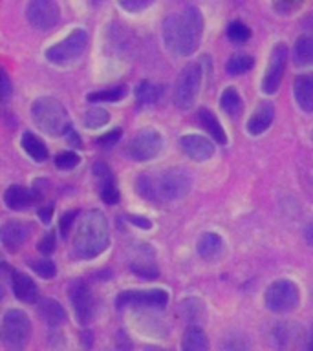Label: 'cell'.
Segmentation results:
<instances>
[{"mask_svg": "<svg viewBox=\"0 0 313 351\" xmlns=\"http://www.w3.org/2000/svg\"><path fill=\"white\" fill-rule=\"evenodd\" d=\"M11 95V82H10V77L8 73H2V101H8Z\"/></svg>", "mask_w": 313, "mask_h": 351, "instance_id": "42", "label": "cell"}, {"mask_svg": "<svg viewBox=\"0 0 313 351\" xmlns=\"http://www.w3.org/2000/svg\"><path fill=\"white\" fill-rule=\"evenodd\" d=\"M203 33L202 13L194 5L167 16L163 24V38L174 55L187 57L196 51Z\"/></svg>", "mask_w": 313, "mask_h": 351, "instance_id": "1", "label": "cell"}, {"mask_svg": "<svg viewBox=\"0 0 313 351\" xmlns=\"http://www.w3.org/2000/svg\"><path fill=\"white\" fill-rule=\"evenodd\" d=\"M121 4V8L126 11H130V13H136V11H143L147 10L152 5L154 0H117Z\"/></svg>", "mask_w": 313, "mask_h": 351, "instance_id": "37", "label": "cell"}, {"mask_svg": "<svg viewBox=\"0 0 313 351\" xmlns=\"http://www.w3.org/2000/svg\"><path fill=\"white\" fill-rule=\"evenodd\" d=\"M181 148L194 161H207L214 154L213 143L203 136H196V134H189V136L181 137Z\"/></svg>", "mask_w": 313, "mask_h": 351, "instance_id": "14", "label": "cell"}, {"mask_svg": "<svg viewBox=\"0 0 313 351\" xmlns=\"http://www.w3.org/2000/svg\"><path fill=\"white\" fill-rule=\"evenodd\" d=\"M128 219H130V223L139 225L141 229H150V221H148V219L139 218V216H128Z\"/></svg>", "mask_w": 313, "mask_h": 351, "instance_id": "43", "label": "cell"}, {"mask_svg": "<svg viewBox=\"0 0 313 351\" xmlns=\"http://www.w3.org/2000/svg\"><path fill=\"white\" fill-rule=\"evenodd\" d=\"M181 348L185 351H203L209 348L207 335L202 328L198 326H191L187 328L185 335H183V342H181Z\"/></svg>", "mask_w": 313, "mask_h": 351, "instance_id": "24", "label": "cell"}, {"mask_svg": "<svg viewBox=\"0 0 313 351\" xmlns=\"http://www.w3.org/2000/svg\"><path fill=\"white\" fill-rule=\"evenodd\" d=\"M130 271L143 280L158 278V267L152 262H147V260H136V262H132Z\"/></svg>", "mask_w": 313, "mask_h": 351, "instance_id": "31", "label": "cell"}, {"mask_svg": "<svg viewBox=\"0 0 313 351\" xmlns=\"http://www.w3.org/2000/svg\"><path fill=\"white\" fill-rule=\"evenodd\" d=\"M255 64V59H253L251 55H233L229 60H227V64H225V70L229 75H242V73H246L249 71Z\"/></svg>", "mask_w": 313, "mask_h": 351, "instance_id": "28", "label": "cell"}, {"mask_svg": "<svg viewBox=\"0 0 313 351\" xmlns=\"http://www.w3.org/2000/svg\"><path fill=\"white\" fill-rule=\"evenodd\" d=\"M126 86L125 84H119V86H112L106 88L103 92H93L88 95V101L90 103H115V101H119L126 95Z\"/></svg>", "mask_w": 313, "mask_h": 351, "instance_id": "27", "label": "cell"}, {"mask_svg": "<svg viewBox=\"0 0 313 351\" xmlns=\"http://www.w3.org/2000/svg\"><path fill=\"white\" fill-rule=\"evenodd\" d=\"M273 117H275V108L271 103H262L258 106L253 115L249 117L247 121V132L251 134V136H260L264 130H268L269 125L273 123Z\"/></svg>", "mask_w": 313, "mask_h": 351, "instance_id": "16", "label": "cell"}, {"mask_svg": "<svg viewBox=\"0 0 313 351\" xmlns=\"http://www.w3.org/2000/svg\"><path fill=\"white\" fill-rule=\"evenodd\" d=\"M192 186L191 176L187 174L183 169H169L161 172L158 178V192L159 199H167V202H174L181 199L189 194Z\"/></svg>", "mask_w": 313, "mask_h": 351, "instance_id": "8", "label": "cell"}, {"mask_svg": "<svg viewBox=\"0 0 313 351\" xmlns=\"http://www.w3.org/2000/svg\"><path fill=\"white\" fill-rule=\"evenodd\" d=\"M32 337V324L24 311L10 309L2 318V339L8 348L21 350Z\"/></svg>", "mask_w": 313, "mask_h": 351, "instance_id": "4", "label": "cell"}, {"mask_svg": "<svg viewBox=\"0 0 313 351\" xmlns=\"http://www.w3.org/2000/svg\"><path fill=\"white\" fill-rule=\"evenodd\" d=\"M38 315L44 318V322L48 324L49 328H60L66 322L65 307L60 306L59 302L51 300V298L40 300V304H38Z\"/></svg>", "mask_w": 313, "mask_h": 351, "instance_id": "19", "label": "cell"}, {"mask_svg": "<svg viewBox=\"0 0 313 351\" xmlns=\"http://www.w3.org/2000/svg\"><path fill=\"white\" fill-rule=\"evenodd\" d=\"M110 121V114L104 108H92L84 114V126L88 128H101Z\"/></svg>", "mask_w": 313, "mask_h": 351, "instance_id": "33", "label": "cell"}, {"mask_svg": "<svg viewBox=\"0 0 313 351\" xmlns=\"http://www.w3.org/2000/svg\"><path fill=\"white\" fill-rule=\"evenodd\" d=\"M38 216H40V221H43V223H48L49 219H51V207L40 208V210H38Z\"/></svg>", "mask_w": 313, "mask_h": 351, "instance_id": "44", "label": "cell"}, {"mask_svg": "<svg viewBox=\"0 0 313 351\" xmlns=\"http://www.w3.org/2000/svg\"><path fill=\"white\" fill-rule=\"evenodd\" d=\"M286 60H288V46L286 44H277L271 51L269 57L268 70L262 79V92L271 95L279 90L280 82H282V75L286 70Z\"/></svg>", "mask_w": 313, "mask_h": 351, "instance_id": "12", "label": "cell"}, {"mask_svg": "<svg viewBox=\"0 0 313 351\" xmlns=\"http://www.w3.org/2000/svg\"><path fill=\"white\" fill-rule=\"evenodd\" d=\"M169 302V295L163 289H148V291H125L117 296L115 306L117 309L123 307H159L167 306Z\"/></svg>", "mask_w": 313, "mask_h": 351, "instance_id": "10", "label": "cell"}, {"mask_svg": "<svg viewBox=\"0 0 313 351\" xmlns=\"http://www.w3.org/2000/svg\"><path fill=\"white\" fill-rule=\"evenodd\" d=\"M161 93H163V88L156 86V84H152V82H148V81H141L136 88V99H137V103L141 104V106L156 104Z\"/></svg>", "mask_w": 313, "mask_h": 351, "instance_id": "26", "label": "cell"}, {"mask_svg": "<svg viewBox=\"0 0 313 351\" xmlns=\"http://www.w3.org/2000/svg\"><path fill=\"white\" fill-rule=\"evenodd\" d=\"M299 287L291 280H277L266 291V306L273 313H290L299 306Z\"/></svg>", "mask_w": 313, "mask_h": 351, "instance_id": "6", "label": "cell"}, {"mask_svg": "<svg viewBox=\"0 0 313 351\" xmlns=\"http://www.w3.org/2000/svg\"><path fill=\"white\" fill-rule=\"evenodd\" d=\"M27 22L35 29L46 32L59 22L60 11L55 0H30L26 8Z\"/></svg>", "mask_w": 313, "mask_h": 351, "instance_id": "9", "label": "cell"}, {"mask_svg": "<svg viewBox=\"0 0 313 351\" xmlns=\"http://www.w3.org/2000/svg\"><path fill=\"white\" fill-rule=\"evenodd\" d=\"M220 103H222V108L229 115H238L242 112V99L235 88H225Z\"/></svg>", "mask_w": 313, "mask_h": 351, "instance_id": "29", "label": "cell"}, {"mask_svg": "<svg viewBox=\"0 0 313 351\" xmlns=\"http://www.w3.org/2000/svg\"><path fill=\"white\" fill-rule=\"evenodd\" d=\"M110 241L108 221L101 210H90L82 216L73 234V249L77 256L90 260L106 251Z\"/></svg>", "mask_w": 313, "mask_h": 351, "instance_id": "2", "label": "cell"}, {"mask_svg": "<svg viewBox=\"0 0 313 351\" xmlns=\"http://www.w3.org/2000/svg\"><path fill=\"white\" fill-rule=\"evenodd\" d=\"M121 128H114V130L106 132L104 136H101L97 139V145H101V147H112V145H115V143L119 141L121 139Z\"/></svg>", "mask_w": 313, "mask_h": 351, "instance_id": "38", "label": "cell"}, {"mask_svg": "<svg viewBox=\"0 0 313 351\" xmlns=\"http://www.w3.org/2000/svg\"><path fill=\"white\" fill-rule=\"evenodd\" d=\"M55 249V232H46L44 234V238L40 241H38V251H40V254H51Z\"/></svg>", "mask_w": 313, "mask_h": 351, "instance_id": "39", "label": "cell"}, {"mask_svg": "<svg viewBox=\"0 0 313 351\" xmlns=\"http://www.w3.org/2000/svg\"><path fill=\"white\" fill-rule=\"evenodd\" d=\"M198 119H200V125L205 128V132H209V136L213 137L214 141H218L220 145H225L227 143V136H225L224 128L220 125V121L216 119V115L207 108H202L198 112Z\"/></svg>", "mask_w": 313, "mask_h": 351, "instance_id": "22", "label": "cell"}, {"mask_svg": "<svg viewBox=\"0 0 313 351\" xmlns=\"http://www.w3.org/2000/svg\"><path fill=\"white\" fill-rule=\"evenodd\" d=\"M222 252H224V240L216 232H205L198 240V254L203 260L213 262V260L222 256Z\"/></svg>", "mask_w": 313, "mask_h": 351, "instance_id": "20", "label": "cell"}, {"mask_svg": "<svg viewBox=\"0 0 313 351\" xmlns=\"http://www.w3.org/2000/svg\"><path fill=\"white\" fill-rule=\"evenodd\" d=\"M202 66L198 62H191L180 71L174 88V101L180 108H191L192 103L196 101L200 86H202Z\"/></svg>", "mask_w": 313, "mask_h": 351, "instance_id": "5", "label": "cell"}, {"mask_svg": "<svg viewBox=\"0 0 313 351\" xmlns=\"http://www.w3.org/2000/svg\"><path fill=\"white\" fill-rule=\"evenodd\" d=\"M308 350L313 351V328L310 329V335H308Z\"/></svg>", "mask_w": 313, "mask_h": 351, "instance_id": "46", "label": "cell"}, {"mask_svg": "<svg viewBox=\"0 0 313 351\" xmlns=\"http://www.w3.org/2000/svg\"><path fill=\"white\" fill-rule=\"evenodd\" d=\"M304 238H306V241L310 245H313V221L304 229Z\"/></svg>", "mask_w": 313, "mask_h": 351, "instance_id": "45", "label": "cell"}, {"mask_svg": "<svg viewBox=\"0 0 313 351\" xmlns=\"http://www.w3.org/2000/svg\"><path fill=\"white\" fill-rule=\"evenodd\" d=\"M99 196H101V199L104 203H108V205H115V203L119 202V189L115 185L114 178L99 183Z\"/></svg>", "mask_w": 313, "mask_h": 351, "instance_id": "32", "label": "cell"}, {"mask_svg": "<svg viewBox=\"0 0 313 351\" xmlns=\"http://www.w3.org/2000/svg\"><path fill=\"white\" fill-rule=\"evenodd\" d=\"M293 59L297 64L308 66L313 62V35H302L297 38Z\"/></svg>", "mask_w": 313, "mask_h": 351, "instance_id": "25", "label": "cell"}, {"mask_svg": "<svg viewBox=\"0 0 313 351\" xmlns=\"http://www.w3.org/2000/svg\"><path fill=\"white\" fill-rule=\"evenodd\" d=\"M79 156L73 152H60L57 158H55V167L60 170H71L76 169L77 165H79Z\"/></svg>", "mask_w": 313, "mask_h": 351, "instance_id": "36", "label": "cell"}, {"mask_svg": "<svg viewBox=\"0 0 313 351\" xmlns=\"http://www.w3.org/2000/svg\"><path fill=\"white\" fill-rule=\"evenodd\" d=\"M93 176H95V180H97V183H103V181L106 180H112L114 178V174H112V170L106 167L104 163H95L93 165Z\"/></svg>", "mask_w": 313, "mask_h": 351, "instance_id": "40", "label": "cell"}, {"mask_svg": "<svg viewBox=\"0 0 313 351\" xmlns=\"http://www.w3.org/2000/svg\"><path fill=\"white\" fill-rule=\"evenodd\" d=\"M70 302L79 324L86 326L88 322H92L93 313H95V300H93L90 287L82 280H77L76 284L71 285Z\"/></svg>", "mask_w": 313, "mask_h": 351, "instance_id": "13", "label": "cell"}, {"mask_svg": "<svg viewBox=\"0 0 313 351\" xmlns=\"http://www.w3.org/2000/svg\"><path fill=\"white\" fill-rule=\"evenodd\" d=\"M22 148H24V152L33 158L37 163H43L48 159V148L44 145V141L40 137H37L32 132H26L24 136H22Z\"/></svg>", "mask_w": 313, "mask_h": 351, "instance_id": "23", "label": "cell"}, {"mask_svg": "<svg viewBox=\"0 0 313 351\" xmlns=\"http://www.w3.org/2000/svg\"><path fill=\"white\" fill-rule=\"evenodd\" d=\"M76 216H77L76 210H68V213L60 218V236H62V238H68V234H70V227L73 225Z\"/></svg>", "mask_w": 313, "mask_h": 351, "instance_id": "41", "label": "cell"}, {"mask_svg": "<svg viewBox=\"0 0 313 351\" xmlns=\"http://www.w3.org/2000/svg\"><path fill=\"white\" fill-rule=\"evenodd\" d=\"M93 4H99V2H103V0H92Z\"/></svg>", "mask_w": 313, "mask_h": 351, "instance_id": "47", "label": "cell"}, {"mask_svg": "<svg viewBox=\"0 0 313 351\" xmlns=\"http://www.w3.org/2000/svg\"><path fill=\"white\" fill-rule=\"evenodd\" d=\"M293 93H295V99L299 106H301L304 112H312L313 110V75L310 73H304V75H299L295 79V84H293Z\"/></svg>", "mask_w": 313, "mask_h": 351, "instance_id": "18", "label": "cell"}, {"mask_svg": "<svg viewBox=\"0 0 313 351\" xmlns=\"http://www.w3.org/2000/svg\"><path fill=\"white\" fill-rule=\"evenodd\" d=\"M27 234H30V229H27L26 225L19 223V221H10L0 230V240H2L4 249L13 252L19 251V247L26 241Z\"/></svg>", "mask_w": 313, "mask_h": 351, "instance_id": "15", "label": "cell"}, {"mask_svg": "<svg viewBox=\"0 0 313 351\" xmlns=\"http://www.w3.org/2000/svg\"><path fill=\"white\" fill-rule=\"evenodd\" d=\"M33 123L37 125L38 130L48 134L51 137L65 136L70 132V117L62 104L54 97L37 99L32 108Z\"/></svg>", "mask_w": 313, "mask_h": 351, "instance_id": "3", "label": "cell"}, {"mask_svg": "<svg viewBox=\"0 0 313 351\" xmlns=\"http://www.w3.org/2000/svg\"><path fill=\"white\" fill-rule=\"evenodd\" d=\"M35 196L27 191L26 186L11 185L8 191L4 192V202L11 210H24L33 203Z\"/></svg>", "mask_w": 313, "mask_h": 351, "instance_id": "21", "label": "cell"}, {"mask_svg": "<svg viewBox=\"0 0 313 351\" xmlns=\"http://www.w3.org/2000/svg\"><path fill=\"white\" fill-rule=\"evenodd\" d=\"M161 148H163L161 136L152 128H147L132 139L130 145H128V154L136 161H150L161 152Z\"/></svg>", "mask_w": 313, "mask_h": 351, "instance_id": "11", "label": "cell"}, {"mask_svg": "<svg viewBox=\"0 0 313 351\" xmlns=\"http://www.w3.org/2000/svg\"><path fill=\"white\" fill-rule=\"evenodd\" d=\"M11 289H13V295H15L21 302L32 304V302L37 300V284H35L30 276H26V274L13 273V276H11Z\"/></svg>", "mask_w": 313, "mask_h": 351, "instance_id": "17", "label": "cell"}, {"mask_svg": "<svg viewBox=\"0 0 313 351\" xmlns=\"http://www.w3.org/2000/svg\"><path fill=\"white\" fill-rule=\"evenodd\" d=\"M32 267L43 278H54L57 274V267L51 260H35V262H32Z\"/></svg>", "mask_w": 313, "mask_h": 351, "instance_id": "35", "label": "cell"}, {"mask_svg": "<svg viewBox=\"0 0 313 351\" xmlns=\"http://www.w3.org/2000/svg\"><path fill=\"white\" fill-rule=\"evenodd\" d=\"M86 44L88 33L84 29H76L68 37L62 38L60 43L46 49V59L54 64H66V62L77 59L86 49Z\"/></svg>", "mask_w": 313, "mask_h": 351, "instance_id": "7", "label": "cell"}, {"mask_svg": "<svg viewBox=\"0 0 313 351\" xmlns=\"http://www.w3.org/2000/svg\"><path fill=\"white\" fill-rule=\"evenodd\" d=\"M227 37H229L231 43L244 44L246 40H249L251 32H249V27H247L246 24H242V22H231L229 27H227Z\"/></svg>", "mask_w": 313, "mask_h": 351, "instance_id": "34", "label": "cell"}, {"mask_svg": "<svg viewBox=\"0 0 313 351\" xmlns=\"http://www.w3.org/2000/svg\"><path fill=\"white\" fill-rule=\"evenodd\" d=\"M136 185H137V192H139L143 197H148V199H156V197H159L158 180H154L150 174L139 176Z\"/></svg>", "mask_w": 313, "mask_h": 351, "instance_id": "30", "label": "cell"}]
</instances>
